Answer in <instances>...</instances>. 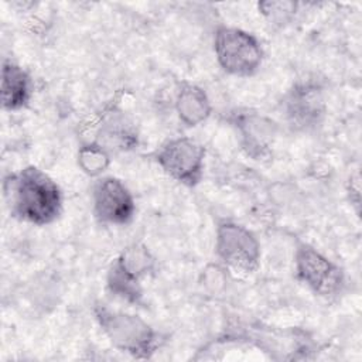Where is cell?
I'll list each match as a JSON object with an SVG mask.
<instances>
[{"label": "cell", "instance_id": "1", "mask_svg": "<svg viewBox=\"0 0 362 362\" xmlns=\"http://www.w3.org/2000/svg\"><path fill=\"white\" fill-rule=\"evenodd\" d=\"M3 189L11 215L20 221L44 226L54 222L62 211V192L58 184L35 165L8 175Z\"/></svg>", "mask_w": 362, "mask_h": 362}, {"label": "cell", "instance_id": "2", "mask_svg": "<svg viewBox=\"0 0 362 362\" xmlns=\"http://www.w3.org/2000/svg\"><path fill=\"white\" fill-rule=\"evenodd\" d=\"M93 314L109 341L122 352L147 359L158 348V334L141 317L110 310L105 304L95 305Z\"/></svg>", "mask_w": 362, "mask_h": 362}, {"label": "cell", "instance_id": "3", "mask_svg": "<svg viewBox=\"0 0 362 362\" xmlns=\"http://www.w3.org/2000/svg\"><path fill=\"white\" fill-rule=\"evenodd\" d=\"M214 52L219 66L233 76H252L263 62L260 41L238 27L221 25L214 35Z\"/></svg>", "mask_w": 362, "mask_h": 362}, {"label": "cell", "instance_id": "4", "mask_svg": "<svg viewBox=\"0 0 362 362\" xmlns=\"http://www.w3.org/2000/svg\"><path fill=\"white\" fill-rule=\"evenodd\" d=\"M156 269V259L148 247L141 243H132L110 263L106 276V286L112 294L130 303L139 304L143 297L141 279Z\"/></svg>", "mask_w": 362, "mask_h": 362}, {"label": "cell", "instance_id": "5", "mask_svg": "<svg viewBox=\"0 0 362 362\" xmlns=\"http://www.w3.org/2000/svg\"><path fill=\"white\" fill-rule=\"evenodd\" d=\"M215 253L230 270L239 274H252L260 264V243L245 226L223 221L216 226Z\"/></svg>", "mask_w": 362, "mask_h": 362}, {"label": "cell", "instance_id": "6", "mask_svg": "<svg viewBox=\"0 0 362 362\" xmlns=\"http://www.w3.org/2000/svg\"><path fill=\"white\" fill-rule=\"evenodd\" d=\"M294 269L297 279L318 297L334 298L345 286L344 270L308 243L297 245Z\"/></svg>", "mask_w": 362, "mask_h": 362}, {"label": "cell", "instance_id": "7", "mask_svg": "<svg viewBox=\"0 0 362 362\" xmlns=\"http://www.w3.org/2000/svg\"><path fill=\"white\" fill-rule=\"evenodd\" d=\"M160 168L177 182L195 187L204 175L205 148L191 137H174L163 143L154 154Z\"/></svg>", "mask_w": 362, "mask_h": 362}, {"label": "cell", "instance_id": "8", "mask_svg": "<svg viewBox=\"0 0 362 362\" xmlns=\"http://www.w3.org/2000/svg\"><path fill=\"white\" fill-rule=\"evenodd\" d=\"M92 209L98 222L123 226L134 218L136 202L123 181L116 177H103L93 185Z\"/></svg>", "mask_w": 362, "mask_h": 362}, {"label": "cell", "instance_id": "9", "mask_svg": "<svg viewBox=\"0 0 362 362\" xmlns=\"http://www.w3.org/2000/svg\"><path fill=\"white\" fill-rule=\"evenodd\" d=\"M283 110L288 123L307 129L320 123L325 113L324 90L317 81L307 79L296 83L283 100Z\"/></svg>", "mask_w": 362, "mask_h": 362}, {"label": "cell", "instance_id": "10", "mask_svg": "<svg viewBox=\"0 0 362 362\" xmlns=\"http://www.w3.org/2000/svg\"><path fill=\"white\" fill-rule=\"evenodd\" d=\"M233 124L240 136L242 148L250 158L256 161L272 158L276 139V123L272 119L260 113H238L233 116Z\"/></svg>", "mask_w": 362, "mask_h": 362}, {"label": "cell", "instance_id": "11", "mask_svg": "<svg viewBox=\"0 0 362 362\" xmlns=\"http://www.w3.org/2000/svg\"><path fill=\"white\" fill-rule=\"evenodd\" d=\"M137 139L134 123L123 112L112 109L102 116L93 141L112 153L136 147Z\"/></svg>", "mask_w": 362, "mask_h": 362}, {"label": "cell", "instance_id": "12", "mask_svg": "<svg viewBox=\"0 0 362 362\" xmlns=\"http://www.w3.org/2000/svg\"><path fill=\"white\" fill-rule=\"evenodd\" d=\"M33 82L28 72L18 64L4 59L1 68V106L16 112L27 106L31 99Z\"/></svg>", "mask_w": 362, "mask_h": 362}, {"label": "cell", "instance_id": "13", "mask_svg": "<svg viewBox=\"0 0 362 362\" xmlns=\"http://www.w3.org/2000/svg\"><path fill=\"white\" fill-rule=\"evenodd\" d=\"M174 106L178 119L189 127L201 124L212 113V105L206 92L189 82H182L178 86Z\"/></svg>", "mask_w": 362, "mask_h": 362}, {"label": "cell", "instance_id": "14", "mask_svg": "<svg viewBox=\"0 0 362 362\" xmlns=\"http://www.w3.org/2000/svg\"><path fill=\"white\" fill-rule=\"evenodd\" d=\"M110 164V153L95 141H89L78 150V165L89 177L102 175Z\"/></svg>", "mask_w": 362, "mask_h": 362}, {"label": "cell", "instance_id": "15", "mask_svg": "<svg viewBox=\"0 0 362 362\" xmlns=\"http://www.w3.org/2000/svg\"><path fill=\"white\" fill-rule=\"evenodd\" d=\"M298 3L296 1H260L257 4L259 11L264 16L270 24L284 25L290 23L298 11Z\"/></svg>", "mask_w": 362, "mask_h": 362}]
</instances>
